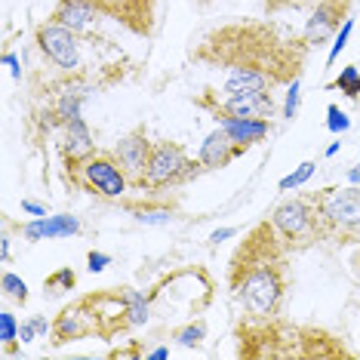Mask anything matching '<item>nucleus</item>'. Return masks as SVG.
<instances>
[{
  "label": "nucleus",
  "instance_id": "nucleus-21",
  "mask_svg": "<svg viewBox=\"0 0 360 360\" xmlns=\"http://www.w3.org/2000/svg\"><path fill=\"white\" fill-rule=\"evenodd\" d=\"M207 321L203 317H198V321H188V323H182V326H176L173 330V342L176 345H182V348H200L203 342H207Z\"/></svg>",
  "mask_w": 360,
  "mask_h": 360
},
{
  "label": "nucleus",
  "instance_id": "nucleus-13",
  "mask_svg": "<svg viewBox=\"0 0 360 360\" xmlns=\"http://www.w3.org/2000/svg\"><path fill=\"white\" fill-rule=\"evenodd\" d=\"M96 335V317H93V308H89L86 296L75 299L71 305H65L53 321V333H50V345L53 348H62L68 342H80V339H89Z\"/></svg>",
  "mask_w": 360,
  "mask_h": 360
},
{
  "label": "nucleus",
  "instance_id": "nucleus-8",
  "mask_svg": "<svg viewBox=\"0 0 360 360\" xmlns=\"http://www.w3.org/2000/svg\"><path fill=\"white\" fill-rule=\"evenodd\" d=\"M194 108L207 111L212 120H225V117H265L271 120L281 105H277L274 93H225L222 86H207L194 96Z\"/></svg>",
  "mask_w": 360,
  "mask_h": 360
},
{
  "label": "nucleus",
  "instance_id": "nucleus-19",
  "mask_svg": "<svg viewBox=\"0 0 360 360\" xmlns=\"http://www.w3.org/2000/svg\"><path fill=\"white\" fill-rule=\"evenodd\" d=\"M65 129V142H62V163L65 169H71L75 163H80L84 158H89V154L96 151V142H93V133H89L84 114L75 120H68V124L62 127Z\"/></svg>",
  "mask_w": 360,
  "mask_h": 360
},
{
  "label": "nucleus",
  "instance_id": "nucleus-18",
  "mask_svg": "<svg viewBox=\"0 0 360 360\" xmlns=\"http://www.w3.org/2000/svg\"><path fill=\"white\" fill-rule=\"evenodd\" d=\"M22 237L31 243L40 240H65V237L80 234V219L68 216V212H59V216H37L19 228Z\"/></svg>",
  "mask_w": 360,
  "mask_h": 360
},
{
  "label": "nucleus",
  "instance_id": "nucleus-9",
  "mask_svg": "<svg viewBox=\"0 0 360 360\" xmlns=\"http://www.w3.org/2000/svg\"><path fill=\"white\" fill-rule=\"evenodd\" d=\"M89 34H77V31L59 25V22L46 19L40 22L37 31H34V44L40 56H44L46 62L53 65L56 71H62V75L75 77L84 71V44H86Z\"/></svg>",
  "mask_w": 360,
  "mask_h": 360
},
{
  "label": "nucleus",
  "instance_id": "nucleus-12",
  "mask_svg": "<svg viewBox=\"0 0 360 360\" xmlns=\"http://www.w3.org/2000/svg\"><path fill=\"white\" fill-rule=\"evenodd\" d=\"M151 148H154V142L148 139V129L145 127L129 129V133L120 136L117 145L111 148L117 154L120 167H124L129 185H133L136 191H145V169H148V160H151Z\"/></svg>",
  "mask_w": 360,
  "mask_h": 360
},
{
  "label": "nucleus",
  "instance_id": "nucleus-24",
  "mask_svg": "<svg viewBox=\"0 0 360 360\" xmlns=\"http://www.w3.org/2000/svg\"><path fill=\"white\" fill-rule=\"evenodd\" d=\"M326 89H342V96H348L351 102L360 99V68L357 65H348V68H342V75L333 80Z\"/></svg>",
  "mask_w": 360,
  "mask_h": 360
},
{
  "label": "nucleus",
  "instance_id": "nucleus-3",
  "mask_svg": "<svg viewBox=\"0 0 360 360\" xmlns=\"http://www.w3.org/2000/svg\"><path fill=\"white\" fill-rule=\"evenodd\" d=\"M237 354L240 357H351V351L326 330L290 323L283 317H247L237 323Z\"/></svg>",
  "mask_w": 360,
  "mask_h": 360
},
{
  "label": "nucleus",
  "instance_id": "nucleus-17",
  "mask_svg": "<svg viewBox=\"0 0 360 360\" xmlns=\"http://www.w3.org/2000/svg\"><path fill=\"white\" fill-rule=\"evenodd\" d=\"M50 19L71 31H77V34H93L105 15L96 10L89 0H56Z\"/></svg>",
  "mask_w": 360,
  "mask_h": 360
},
{
  "label": "nucleus",
  "instance_id": "nucleus-36",
  "mask_svg": "<svg viewBox=\"0 0 360 360\" xmlns=\"http://www.w3.org/2000/svg\"><path fill=\"white\" fill-rule=\"evenodd\" d=\"M154 357V360H163V357H169V348H154V351H145V360Z\"/></svg>",
  "mask_w": 360,
  "mask_h": 360
},
{
  "label": "nucleus",
  "instance_id": "nucleus-30",
  "mask_svg": "<svg viewBox=\"0 0 360 360\" xmlns=\"http://www.w3.org/2000/svg\"><path fill=\"white\" fill-rule=\"evenodd\" d=\"M108 265H111V256H108V252H99V250H89V252H86V268H89L93 274L105 271Z\"/></svg>",
  "mask_w": 360,
  "mask_h": 360
},
{
  "label": "nucleus",
  "instance_id": "nucleus-10",
  "mask_svg": "<svg viewBox=\"0 0 360 360\" xmlns=\"http://www.w3.org/2000/svg\"><path fill=\"white\" fill-rule=\"evenodd\" d=\"M105 19L124 25L136 37H151L158 31L160 0H89Z\"/></svg>",
  "mask_w": 360,
  "mask_h": 360
},
{
  "label": "nucleus",
  "instance_id": "nucleus-20",
  "mask_svg": "<svg viewBox=\"0 0 360 360\" xmlns=\"http://www.w3.org/2000/svg\"><path fill=\"white\" fill-rule=\"evenodd\" d=\"M219 127H222L234 142L247 145V148L265 142V139L271 136V120H265V117H225V120H219Z\"/></svg>",
  "mask_w": 360,
  "mask_h": 360
},
{
  "label": "nucleus",
  "instance_id": "nucleus-7",
  "mask_svg": "<svg viewBox=\"0 0 360 360\" xmlns=\"http://www.w3.org/2000/svg\"><path fill=\"white\" fill-rule=\"evenodd\" d=\"M268 222L274 225L277 237L290 252H302L314 243H321V225H317V212L308 194H296V198L277 203L268 212Z\"/></svg>",
  "mask_w": 360,
  "mask_h": 360
},
{
  "label": "nucleus",
  "instance_id": "nucleus-23",
  "mask_svg": "<svg viewBox=\"0 0 360 360\" xmlns=\"http://www.w3.org/2000/svg\"><path fill=\"white\" fill-rule=\"evenodd\" d=\"M0 342H4V354H15L22 345L19 339V323H15V314L10 308L0 311Z\"/></svg>",
  "mask_w": 360,
  "mask_h": 360
},
{
  "label": "nucleus",
  "instance_id": "nucleus-31",
  "mask_svg": "<svg viewBox=\"0 0 360 360\" xmlns=\"http://www.w3.org/2000/svg\"><path fill=\"white\" fill-rule=\"evenodd\" d=\"M317 4V0H268V10H281V6H292V10H302V6H308V10H311V6H314Z\"/></svg>",
  "mask_w": 360,
  "mask_h": 360
},
{
  "label": "nucleus",
  "instance_id": "nucleus-25",
  "mask_svg": "<svg viewBox=\"0 0 360 360\" xmlns=\"http://www.w3.org/2000/svg\"><path fill=\"white\" fill-rule=\"evenodd\" d=\"M314 169H317V163H314V160L299 163V167L292 169L290 176H283L281 182H277V191H299V188H305V185H308V179L314 176Z\"/></svg>",
  "mask_w": 360,
  "mask_h": 360
},
{
  "label": "nucleus",
  "instance_id": "nucleus-15",
  "mask_svg": "<svg viewBox=\"0 0 360 360\" xmlns=\"http://www.w3.org/2000/svg\"><path fill=\"white\" fill-rule=\"evenodd\" d=\"M247 151H250L247 145L234 142V139L228 136L222 127H216V129H212V133L200 142L198 160L203 163V169H225V167H231L237 158H243Z\"/></svg>",
  "mask_w": 360,
  "mask_h": 360
},
{
  "label": "nucleus",
  "instance_id": "nucleus-5",
  "mask_svg": "<svg viewBox=\"0 0 360 360\" xmlns=\"http://www.w3.org/2000/svg\"><path fill=\"white\" fill-rule=\"evenodd\" d=\"M65 173H68V182L75 185L77 191H86L102 200H120L127 191H133V185H129V179L114 151L96 148L89 158L75 163V167L65 169Z\"/></svg>",
  "mask_w": 360,
  "mask_h": 360
},
{
  "label": "nucleus",
  "instance_id": "nucleus-33",
  "mask_svg": "<svg viewBox=\"0 0 360 360\" xmlns=\"http://www.w3.org/2000/svg\"><path fill=\"white\" fill-rule=\"evenodd\" d=\"M234 234H237V228H216V231L210 234V243L212 247H219V243L228 240V237H234Z\"/></svg>",
  "mask_w": 360,
  "mask_h": 360
},
{
  "label": "nucleus",
  "instance_id": "nucleus-1",
  "mask_svg": "<svg viewBox=\"0 0 360 360\" xmlns=\"http://www.w3.org/2000/svg\"><path fill=\"white\" fill-rule=\"evenodd\" d=\"M308 50L305 37L277 22L240 19L212 28L191 50V59L222 71L225 93H274L302 77Z\"/></svg>",
  "mask_w": 360,
  "mask_h": 360
},
{
  "label": "nucleus",
  "instance_id": "nucleus-28",
  "mask_svg": "<svg viewBox=\"0 0 360 360\" xmlns=\"http://www.w3.org/2000/svg\"><path fill=\"white\" fill-rule=\"evenodd\" d=\"M351 31H354V19H345V25H342L339 31H335L333 46H330V53H326V68H333L335 59H339V56H342V50H345V46H348Z\"/></svg>",
  "mask_w": 360,
  "mask_h": 360
},
{
  "label": "nucleus",
  "instance_id": "nucleus-37",
  "mask_svg": "<svg viewBox=\"0 0 360 360\" xmlns=\"http://www.w3.org/2000/svg\"><path fill=\"white\" fill-rule=\"evenodd\" d=\"M348 182H351V185H360V160H357L354 169H348Z\"/></svg>",
  "mask_w": 360,
  "mask_h": 360
},
{
  "label": "nucleus",
  "instance_id": "nucleus-11",
  "mask_svg": "<svg viewBox=\"0 0 360 360\" xmlns=\"http://www.w3.org/2000/svg\"><path fill=\"white\" fill-rule=\"evenodd\" d=\"M351 4L354 0H317L308 10L305 28H302V37H305L308 46H323L326 40L335 37V31L345 25Z\"/></svg>",
  "mask_w": 360,
  "mask_h": 360
},
{
  "label": "nucleus",
  "instance_id": "nucleus-27",
  "mask_svg": "<svg viewBox=\"0 0 360 360\" xmlns=\"http://www.w3.org/2000/svg\"><path fill=\"white\" fill-rule=\"evenodd\" d=\"M299 102H302V77L292 80L286 86V96H283V105H281V117L283 120H296L299 117Z\"/></svg>",
  "mask_w": 360,
  "mask_h": 360
},
{
  "label": "nucleus",
  "instance_id": "nucleus-38",
  "mask_svg": "<svg viewBox=\"0 0 360 360\" xmlns=\"http://www.w3.org/2000/svg\"><path fill=\"white\" fill-rule=\"evenodd\" d=\"M198 4H203V6H207V4H212V0H198Z\"/></svg>",
  "mask_w": 360,
  "mask_h": 360
},
{
  "label": "nucleus",
  "instance_id": "nucleus-29",
  "mask_svg": "<svg viewBox=\"0 0 360 360\" xmlns=\"http://www.w3.org/2000/svg\"><path fill=\"white\" fill-rule=\"evenodd\" d=\"M326 129H330L333 136H342L351 129V117L339 108V105H326Z\"/></svg>",
  "mask_w": 360,
  "mask_h": 360
},
{
  "label": "nucleus",
  "instance_id": "nucleus-35",
  "mask_svg": "<svg viewBox=\"0 0 360 360\" xmlns=\"http://www.w3.org/2000/svg\"><path fill=\"white\" fill-rule=\"evenodd\" d=\"M4 65H10L13 77H22V62L15 59V53H10V50H6V53H4Z\"/></svg>",
  "mask_w": 360,
  "mask_h": 360
},
{
  "label": "nucleus",
  "instance_id": "nucleus-16",
  "mask_svg": "<svg viewBox=\"0 0 360 360\" xmlns=\"http://www.w3.org/2000/svg\"><path fill=\"white\" fill-rule=\"evenodd\" d=\"M167 191H145L142 200H127L124 210L136 219L139 225H169L179 219V203L160 198Z\"/></svg>",
  "mask_w": 360,
  "mask_h": 360
},
{
  "label": "nucleus",
  "instance_id": "nucleus-32",
  "mask_svg": "<svg viewBox=\"0 0 360 360\" xmlns=\"http://www.w3.org/2000/svg\"><path fill=\"white\" fill-rule=\"evenodd\" d=\"M22 212H28V216H46V207H44V203H37V200H22Z\"/></svg>",
  "mask_w": 360,
  "mask_h": 360
},
{
  "label": "nucleus",
  "instance_id": "nucleus-26",
  "mask_svg": "<svg viewBox=\"0 0 360 360\" xmlns=\"http://www.w3.org/2000/svg\"><path fill=\"white\" fill-rule=\"evenodd\" d=\"M0 290H4L6 299L19 302V305H25V302H28V283L22 281L19 274H13V271H4V274H0Z\"/></svg>",
  "mask_w": 360,
  "mask_h": 360
},
{
  "label": "nucleus",
  "instance_id": "nucleus-22",
  "mask_svg": "<svg viewBox=\"0 0 360 360\" xmlns=\"http://www.w3.org/2000/svg\"><path fill=\"white\" fill-rule=\"evenodd\" d=\"M75 286H77V274H75V268H71V265L56 268L53 274L44 277V292H46V296H62V292L75 290Z\"/></svg>",
  "mask_w": 360,
  "mask_h": 360
},
{
  "label": "nucleus",
  "instance_id": "nucleus-6",
  "mask_svg": "<svg viewBox=\"0 0 360 360\" xmlns=\"http://www.w3.org/2000/svg\"><path fill=\"white\" fill-rule=\"evenodd\" d=\"M203 169V163L198 158L185 151V145L173 142V139H160L151 148V160L145 169V191H173L182 188L185 182L198 179Z\"/></svg>",
  "mask_w": 360,
  "mask_h": 360
},
{
  "label": "nucleus",
  "instance_id": "nucleus-4",
  "mask_svg": "<svg viewBox=\"0 0 360 360\" xmlns=\"http://www.w3.org/2000/svg\"><path fill=\"white\" fill-rule=\"evenodd\" d=\"M321 225V240L351 243L360 240V185H326L321 191H308Z\"/></svg>",
  "mask_w": 360,
  "mask_h": 360
},
{
  "label": "nucleus",
  "instance_id": "nucleus-14",
  "mask_svg": "<svg viewBox=\"0 0 360 360\" xmlns=\"http://www.w3.org/2000/svg\"><path fill=\"white\" fill-rule=\"evenodd\" d=\"M151 292H169V305L185 302L191 314H200L212 302V277L203 271L198 281H194V286H182V268H179V271H169L160 283H154Z\"/></svg>",
  "mask_w": 360,
  "mask_h": 360
},
{
  "label": "nucleus",
  "instance_id": "nucleus-34",
  "mask_svg": "<svg viewBox=\"0 0 360 360\" xmlns=\"http://www.w3.org/2000/svg\"><path fill=\"white\" fill-rule=\"evenodd\" d=\"M108 357H145V348H139V345H129V348H114Z\"/></svg>",
  "mask_w": 360,
  "mask_h": 360
},
{
  "label": "nucleus",
  "instance_id": "nucleus-2",
  "mask_svg": "<svg viewBox=\"0 0 360 360\" xmlns=\"http://www.w3.org/2000/svg\"><path fill=\"white\" fill-rule=\"evenodd\" d=\"M290 256L268 216L237 243L228 262V290L247 317H281L292 283Z\"/></svg>",
  "mask_w": 360,
  "mask_h": 360
}]
</instances>
